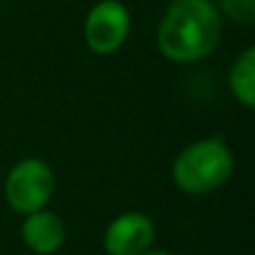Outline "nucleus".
<instances>
[{"mask_svg": "<svg viewBox=\"0 0 255 255\" xmlns=\"http://www.w3.org/2000/svg\"><path fill=\"white\" fill-rule=\"evenodd\" d=\"M154 242V224L143 213H124L110 222L103 235L108 255H141Z\"/></svg>", "mask_w": 255, "mask_h": 255, "instance_id": "39448f33", "label": "nucleus"}, {"mask_svg": "<svg viewBox=\"0 0 255 255\" xmlns=\"http://www.w3.org/2000/svg\"><path fill=\"white\" fill-rule=\"evenodd\" d=\"M220 38L222 16L211 0H172L157 29L159 52L175 63L211 56Z\"/></svg>", "mask_w": 255, "mask_h": 255, "instance_id": "f257e3e1", "label": "nucleus"}, {"mask_svg": "<svg viewBox=\"0 0 255 255\" xmlns=\"http://www.w3.org/2000/svg\"><path fill=\"white\" fill-rule=\"evenodd\" d=\"M222 11L238 22H251L255 18V0H220Z\"/></svg>", "mask_w": 255, "mask_h": 255, "instance_id": "6e6552de", "label": "nucleus"}, {"mask_svg": "<svg viewBox=\"0 0 255 255\" xmlns=\"http://www.w3.org/2000/svg\"><path fill=\"white\" fill-rule=\"evenodd\" d=\"M233 172V154L217 136L199 139L186 145L172 163L177 188L188 195H206L229 181Z\"/></svg>", "mask_w": 255, "mask_h": 255, "instance_id": "f03ea898", "label": "nucleus"}, {"mask_svg": "<svg viewBox=\"0 0 255 255\" xmlns=\"http://www.w3.org/2000/svg\"><path fill=\"white\" fill-rule=\"evenodd\" d=\"M229 85L233 97L242 103L244 108H253L255 103V49L247 47L229 72Z\"/></svg>", "mask_w": 255, "mask_h": 255, "instance_id": "0eeeda50", "label": "nucleus"}, {"mask_svg": "<svg viewBox=\"0 0 255 255\" xmlns=\"http://www.w3.org/2000/svg\"><path fill=\"white\" fill-rule=\"evenodd\" d=\"M54 172L43 159H22L9 170L4 179V199L16 213L29 215V213L43 211L54 195Z\"/></svg>", "mask_w": 255, "mask_h": 255, "instance_id": "7ed1b4c3", "label": "nucleus"}, {"mask_svg": "<svg viewBox=\"0 0 255 255\" xmlns=\"http://www.w3.org/2000/svg\"><path fill=\"white\" fill-rule=\"evenodd\" d=\"M130 34V13L119 0H101L85 18V43L99 56H110Z\"/></svg>", "mask_w": 255, "mask_h": 255, "instance_id": "20e7f679", "label": "nucleus"}, {"mask_svg": "<svg viewBox=\"0 0 255 255\" xmlns=\"http://www.w3.org/2000/svg\"><path fill=\"white\" fill-rule=\"evenodd\" d=\"M141 255H175V253H170V251H152V249H150V251H145Z\"/></svg>", "mask_w": 255, "mask_h": 255, "instance_id": "1a4fd4ad", "label": "nucleus"}, {"mask_svg": "<svg viewBox=\"0 0 255 255\" xmlns=\"http://www.w3.org/2000/svg\"><path fill=\"white\" fill-rule=\"evenodd\" d=\"M22 242L27 244V249L38 255H52L63 247L65 240V226H63L61 217L56 213L47 211H36L29 213L22 222Z\"/></svg>", "mask_w": 255, "mask_h": 255, "instance_id": "423d86ee", "label": "nucleus"}]
</instances>
